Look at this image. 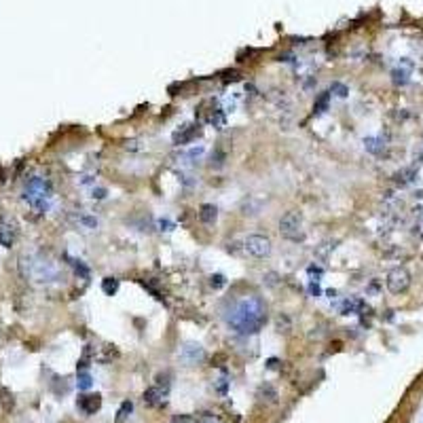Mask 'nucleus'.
I'll return each mask as SVG.
<instances>
[{
    "mask_svg": "<svg viewBox=\"0 0 423 423\" xmlns=\"http://www.w3.org/2000/svg\"><path fill=\"white\" fill-rule=\"evenodd\" d=\"M227 322L237 335H256L267 322V305L256 294L246 296L233 307Z\"/></svg>",
    "mask_w": 423,
    "mask_h": 423,
    "instance_id": "f257e3e1",
    "label": "nucleus"
},
{
    "mask_svg": "<svg viewBox=\"0 0 423 423\" xmlns=\"http://www.w3.org/2000/svg\"><path fill=\"white\" fill-rule=\"evenodd\" d=\"M51 197H53V188H51V182L47 178H41V176H32L28 182H26V190H24V199L30 207L39 209V212H45L51 203Z\"/></svg>",
    "mask_w": 423,
    "mask_h": 423,
    "instance_id": "f03ea898",
    "label": "nucleus"
},
{
    "mask_svg": "<svg viewBox=\"0 0 423 423\" xmlns=\"http://www.w3.org/2000/svg\"><path fill=\"white\" fill-rule=\"evenodd\" d=\"M279 233H282V237H286L290 242L303 240V216L298 214V212H288L286 216H282Z\"/></svg>",
    "mask_w": 423,
    "mask_h": 423,
    "instance_id": "7ed1b4c3",
    "label": "nucleus"
},
{
    "mask_svg": "<svg viewBox=\"0 0 423 423\" xmlns=\"http://www.w3.org/2000/svg\"><path fill=\"white\" fill-rule=\"evenodd\" d=\"M385 286H387V290H389L391 294H402V292H406L408 286H410V273H408L404 267H396V269H391V271L387 273Z\"/></svg>",
    "mask_w": 423,
    "mask_h": 423,
    "instance_id": "20e7f679",
    "label": "nucleus"
},
{
    "mask_svg": "<svg viewBox=\"0 0 423 423\" xmlns=\"http://www.w3.org/2000/svg\"><path fill=\"white\" fill-rule=\"evenodd\" d=\"M246 250L254 258H267V256H271L273 246H271V240L265 235H248L246 237Z\"/></svg>",
    "mask_w": 423,
    "mask_h": 423,
    "instance_id": "39448f33",
    "label": "nucleus"
},
{
    "mask_svg": "<svg viewBox=\"0 0 423 423\" xmlns=\"http://www.w3.org/2000/svg\"><path fill=\"white\" fill-rule=\"evenodd\" d=\"M180 358H182L184 362H188V364H199V362L205 360V352H203L201 345L186 343V345L182 347V352H180Z\"/></svg>",
    "mask_w": 423,
    "mask_h": 423,
    "instance_id": "423d86ee",
    "label": "nucleus"
},
{
    "mask_svg": "<svg viewBox=\"0 0 423 423\" xmlns=\"http://www.w3.org/2000/svg\"><path fill=\"white\" fill-rule=\"evenodd\" d=\"M197 134H199V130L195 127V125H184V127H180L176 134H174V144L176 146H180V144H188V142H193L195 138H197Z\"/></svg>",
    "mask_w": 423,
    "mask_h": 423,
    "instance_id": "0eeeda50",
    "label": "nucleus"
},
{
    "mask_svg": "<svg viewBox=\"0 0 423 423\" xmlns=\"http://www.w3.org/2000/svg\"><path fill=\"white\" fill-rule=\"evenodd\" d=\"M102 406V398L97 394H89V396H83L78 400V408L85 412V415H93L97 408Z\"/></svg>",
    "mask_w": 423,
    "mask_h": 423,
    "instance_id": "6e6552de",
    "label": "nucleus"
},
{
    "mask_svg": "<svg viewBox=\"0 0 423 423\" xmlns=\"http://www.w3.org/2000/svg\"><path fill=\"white\" fill-rule=\"evenodd\" d=\"M216 219H219V207H216V205L203 203V205L199 207V221H201L203 225H214Z\"/></svg>",
    "mask_w": 423,
    "mask_h": 423,
    "instance_id": "1a4fd4ad",
    "label": "nucleus"
},
{
    "mask_svg": "<svg viewBox=\"0 0 423 423\" xmlns=\"http://www.w3.org/2000/svg\"><path fill=\"white\" fill-rule=\"evenodd\" d=\"M15 244V229L11 223L7 221H0V246L11 248Z\"/></svg>",
    "mask_w": 423,
    "mask_h": 423,
    "instance_id": "9d476101",
    "label": "nucleus"
},
{
    "mask_svg": "<svg viewBox=\"0 0 423 423\" xmlns=\"http://www.w3.org/2000/svg\"><path fill=\"white\" fill-rule=\"evenodd\" d=\"M165 400H167V394H163L159 387H151V389H146L144 391V402L148 404V406H161V404H165Z\"/></svg>",
    "mask_w": 423,
    "mask_h": 423,
    "instance_id": "9b49d317",
    "label": "nucleus"
},
{
    "mask_svg": "<svg viewBox=\"0 0 423 423\" xmlns=\"http://www.w3.org/2000/svg\"><path fill=\"white\" fill-rule=\"evenodd\" d=\"M76 385H78V389H89L91 387V373L87 370V364L85 362H81V366L76 368Z\"/></svg>",
    "mask_w": 423,
    "mask_h": 423,
    "instance_id": "f8f14e48",
    "label": "nucleus"
},
{
    "mask_svg": "<svg viewBox=\"0 0 423 423\" xmlns=\"http://www.w3.org/2000/svg\"><path fill=\"white\" fill-rule=\"evenodd\" d=\"M328 99H331V93H328V91H324L320 97L315 99V104H313V113H315V115H322V113H326V109H328Z\"/></svg>",
    "mask_w": 423,
    "mask_h": 423,
    "instance_id": "ddd939ff",
    "label": "nucleus"
},
{
    "mask_svg": "<svg viewBox=\"0 0 423 423\" xmlns=\"http://www.w3.org/2000/svg\"><path fill=\"white\" fill-rule=\"evenodd\" d=\"M102 290L109 294V296H113V294H117V290H119V279L117 277H104V282H102Z\"/></svg>",
    "mask_w": 423,
    "mask_h": 423,
    "instance_id": "4468645a",
    "label": "nucleus"
},
{
    "mask_svg": "<svg viewBox=\"0 0 423 423\" xmlns=\"http://www.w3.org/2000/svg\"><path fill=\"white\" fill-rule=\"evenodd\" d=\"M209 286L214 288V290H221V288H225V286H227V277H225V275H221V273L212 275V277H209Z\"/></svg>",
    "mask_w": 423,
    "mask_h": 423,
    "instance_id": "2eb2a0df",
    "label": "nucleus"
},
{
    "mask_svg": "<svg viewBox=\"0 0 423 423\" xmlns=\"http://www.w3.org/2000/svg\"><path fill=\"white\" fill-rule=\"evenodd\" d=\"M331 93H335L337 97H347L349 89H347L343 83H333V85H331Z\"/></svg>",
    "mask_w": 423,
    "mask_h": 423,
    "instance_id": "dca6fc26",
    "label": "nucleus"
},
{
    "mask_svg": "<svg viewBox=\"0 0 423 423\" xmlns=\"http://www.w3.org/2000/svg\"><path fill=\"white\" fill-rule=\"evenodd\" d=\"M72 265H74L76 275H81V277H87V275H89V269L85 267V263H83V261H72Z\"/></svg>",
    "mask_w": 423,
    "mask_h": 423,
    "instance_id": "f3484780",
    "label": "nucleus"
},
{
    "mask_svg": "<svg viewBox=\"0 0 423 423\" xmlns=\"http://www.w3.org/2000/svg\"><path fill=\"white\" fill-rule=\"evenodd\" d=\"M132 408H134V404H132V402H123V404H121V410H119V417H117V421L121 423V421H123V419H125V417H127V415L132 412Z\"/></svg>",
    "mask_w": 423,
    "mask_h": 423,
    "instance_id": "a211bd4d",
    "label": "nucleus"
},
{
    "mask_svg": "<svg viewBox=\"0 0 423 423\" xmlns=\"http://www.w3.org/2000/svg\"><path fill=\"white\" fill-rule=\"evenodd\" d=\"M197 423H221V421H219V419H216L214 415H203V417H201V419H199Z\"/></svg>",
    "mask_w": 423,
    "mask_h": 423,
    "instance_id": "6ab92c4d",
    "label": "nucleus"
},
{
    "mask_svg": "<svg viewBox=\"0 0 423 423\" xmlns=\"http://www.w3.org/2000/svg\"><path fill=\"white\" fill-rule=\"evenodd\" d=\"M93 197H97V199H104V197H106V190H104V188H97V190L93 188Z\"/></svg>",
    "mask_w": 423,
    "mask_h": 423,
    "instance_id": "aec40b11",
    "label": "nucleus"
}]
</instances>
